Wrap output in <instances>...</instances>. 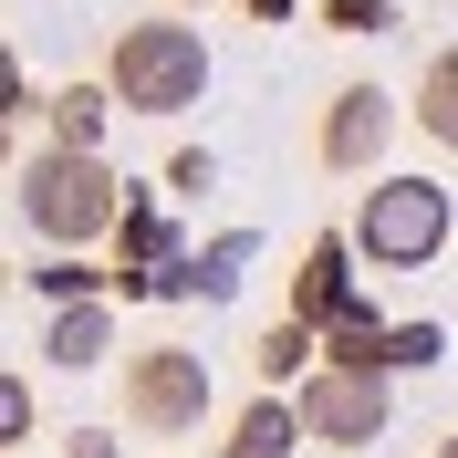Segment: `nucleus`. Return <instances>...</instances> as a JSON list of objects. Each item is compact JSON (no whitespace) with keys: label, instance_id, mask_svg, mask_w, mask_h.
Wrapping results in <instances>:
<instances>
[{"label":"nucleus","instance_id":"nucleus-6","mask_svg":"<svg viewBox=\"0 0 458 458\" xmlns=\"http://www.w3.org/2000/svg\"><path fill=\"white\" fill-rule=\"evenodd\" d=\"M386 146H396V94H386V84H344L334 105H323L313 157H323L334 177H375V167H386Z\"/></svg>","mask_w":458,"mask_h":458},{"label":"nucleus","instance_id":"nucleus-2","mask_svg":"<svg viewBox=\"0 0 458 458\" xmlns=\"http://www.w3.org/2000/svg\"><path fill=\"white\" fill-rule=\"evenodd\" d=\"M448 240H458V199L437 177H375L365 199H354V250H365V271H428Z\"/></svg>","mask_w":458,"mask_h":458},{"label":"nucleus","instance_id":"nucleus-8","mask_svg":"<svg viewBox=\"0 0 458 458\" xmlns=\"http://www.w3.org/2000/svg\"><path fill=\"white\" fill-rule=\"evenodd\" d=\"M42 354H53L63 375H94L114 354V292H105V302H63V313L42 323Z\"/></svg>","mask_w":458,"mask_h":458},{"label":"nucleus","instance_id":"nucleus-10","mask_svg":"<svg viewBox=\"0 0 458 458\" xmlns=\"http://www.w3.org/2000/svg\"><path fill=\"white\" fill-rule=\"evenodd\" d=\"M260 250V240H250V229H229V240H219V250H188V271H177V302H229V292H240V260H250Z\"/></svg>","mask_w":458,"mask_h":458},{"label":"nucleus","instance_id":"nucleus-3","mask_svg":"<svg viewBox=\"0 0 458 458\" xmlns=\"http://www.w3.org/2000/svg\"><path fill=\"white\" fill-rule=\"evenodd\" d=\"M105 84H114L125 114H188L208 94V42L188 21H125V31H114Z\"/></svg>","mask_w":458,"mask_h":458},{"label":"nucleus","instance_id":"nucleus-16","mask_svg":"<svg viewBox=\"0 0 458 458\" xmlns=\"http://www.w3.org/2000/svg\"><path fill=\"white\" fill-rule=\"evenodd\" d=\"M437 354H448L437 323H396V334H386V375H417V365H437Z\"/></svg>","mask_w":458,"mask_h":458},{"label":"nucleus","instance_id":"nucleus-14","mask_svg":"<svg viewBox=\"0 0 458 458\" xmlns=\"http://www.w3.org/2000/svg\"><path fill=\"white\" fill-rule=\"evenodd\" d=\"M386 334H396V323H375V302H354L344 323H323V365H365V375H386Z\"/></svg>","mask_w":458,"mask_h":458},{"label":"nucleus","instance_id":"nucleus-1","mask_svg":"<svg viewBox=\"0 0 458 458\" xmlns=\"http://www.w3.org/2000/svg\"><path fill=\"white\" fill-rule=\"evenodd\" d=\"M125 199H136V188H125L94 146H31L21 167H11V208H21V229L42 250H84V240L125 229Z\"/></svg>","mask_w":458,"mask_h":458},{"label":"nucleus","instance_id":"nucleus-5","mask_svg":"<svg viewBox=\"0 0 458 458\" xmlns=\"http://www.w3.org/2000/svg\"><path fill=\"white\" fill-rule=\"evenodd\" d=\"M292 406H302L313 448H375V437H386V417H396L386 375H365V365H313Z\"/></svg>","mask_w":458,"mask_h":458},{"label":"nucleus","instance_id":"nucleus-17","mask_svg":"<svg viewBox=\"0 0 458 458\" xmlns=\"http://www.w3.org/2000/svg\"><path fill=\"white\" fill-rule=\"evenodd\" d=\"M323 21H334V31H375V42H386V31H396V0H323Z\"/></svg>","mask_w":458,"mask_h":458},{"label":"nucleus","instance_id":"nucleus-12","mask_svg":"<svg viewBox=\"0 0 458 458\" xmlns=\"http://www.w3.org/2000/svg\"><path fill=\"white\" fill-rule=\"evenodd\" d=\"M417 136H437L458 157V42L428 53V73H417Z\"/></svg>","mask_w":458,"mask_h":458},{"label":"nucleus","instance_id":"nucleus-15","mask_svg":"<svg viewBox=\"0 0 458 458\" xmlns=\"http://www.w3.org/2000/svg\"><path fill=\"white\" fill-rule=\"evenodd\" d=\"M313 354H323V334H313V323H302V313H282V323H271V334L250 344V365L271 375V386H282V375H313Z\"/></svg>","mask_w":458,"mask_h":458},{"label":"nucleus","instance_id":"nucleus-13","mask_svg":"<svg viewBox=\"0 0 458 458\" xmlns=\"http://www.w3.org/2000/svg\"><path fill=\"white\" fill-rule=\"evenodd\" d=\"M21 282H31V292H42V302L63 313V302H105V292H114V271H94L84 250H53V260H31Z\"/></svg>","mask_w":458,"mask_h":458},{"label":"nucleus","instance_id":"nucleus-4","mask_svg":"<svg viewBox=\"0 0 458 458\" xmlns=\"http://www.w3.org/2000/svg\"><path fill=\"white\" fill-rule=\"evenodd\" d=\"M125 428L136 437L208 428V354H188V344H136V354H125Z\"/></svg>","mask_w":458,"mask_h":458},{"label":"nucleus","instance_id":"nucleus-7","mask_svg":"<svg viewBox=\"0 0 458 458\" xmlns=\"http://www.w3.org/2000/svg\"><path fill=\"white\" fill-rule=\"evenodd\" d=\"M354 260H365V250H354V229H323L313 250H302V271H292V313L313 323V334L354 313Z\"/></svg>","mask_w":458,"mask_h":458},{"label":"nucleus","instance_id":"nucleus-20","mask_svg":"<svg viewBox=\"0 0 458 458\" xmlns=\"http://www.w3.org/2000/svg\"><path fill=\"white\" fill-rule=\"evenodd\" d=\"M63 458H114V437H105V428H73V448H63Z\"/></svg>","mask_w":458,"mask_h":458},{"label":"nucleus","instance_id":"nucleus-19","mask_svg":"<svg viewBox=\"0 0 458 458\" xmlns=\"http://www.w3.org/2000/svg\"><path fill=\"white\" fill-rule=\"evenodd\" d=\"M208 177H219V167H208V157H199V146H188V157H167V188H177V199H199V188H208Z\"/></svg>","mask_w":458,"mask_h":458},{"label":"nucleus","instance_id":"nucleus-21","mask_svg":"<svg viewBox=\"0 0 458 458\" xmlns=\"http://www.w3.org/2000/svg\"><path fill=\"white\" fill-rule=\"evenodd\" d=\"M240 11H250V21H292V0H240Z\"/></svg>","mask_w":458,"mask_h":458},{"label":"nucleus","instance_id":"nucleus-11","mask_svg":"<svg viewBox=\"0 0 458 458\" xmlns=\"http://www.w3.org/2000/svg\"><path fill=\"white\" fill-rule=\"evenodd\" d=\"M105 114H125L114 84H63L53 94V146H94V157H105Z\"/></svg>","mask_w":458,"mask_h":458},{"label":"nucleus","instance_id":"nucleus-22","mask_svg":"<svg viewBox=\"0 0 458 458\" xmlns=\"http://www.w3.org/2000/svg\"><path fill=\"white\" fill-rule=\"evenodd\" d=\"M437 458H458V428H448V437H437Z\"/></svg>","mask_w":458,"mask_h":458},{"label":"nucleus","instance_id":"nucleus-9","mask_svg":"<svg viewBox=\"0 0 458 458\" xmlns=\"http://www.w3.org/2000/svg\"><path fill=\"white\" fill-rule=\"evenodd\" d=\"M302 437H313V428H302V406H292V396H250L240 417H229V437H219L208 458H292Z\"/></svg>","mask_w":458,"mask_h":458},{"label":"nucleus","instance_id":"nucleus-18","mask_svg":"<svg viewBox=\"0 0 458 458\" xmlns=\"http://www.w3.org/2000/svg\"><path fill=\"white\" fill-rule=\"evenodd\" d=\"M0 437H11V448H21V437H31V386H21V375L0 386Z\"/></svg>","mask_w":458,"mask_h":458}]
</instances>
